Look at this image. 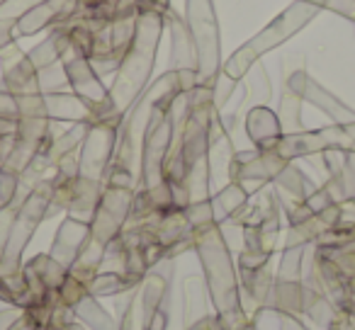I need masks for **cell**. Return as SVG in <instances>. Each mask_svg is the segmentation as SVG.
Listing matches in <instances>:
<instances>
[{"label":"cell","instance_id":"obj_17","mask_svg":"<svg viewBox=\"0 0 355 330\" xmlns=\"http://www.w3.org/2000/svg\"><path fill=\"white\" fill-rule=\"evenodd\" d=\"M69 51H71V32L66 25H59V27H51V35L42 44H37L35 49L27 51V59H30V64L40 73V71L49 68V66L61 64Z\"/></svg>","mask_w":355,"mask_h":330},{"label":"cell","instance_id":"obj_3","mask_svg":"<svg viewBox=\"0 0 355 330\" xmlns=\"http://www.w3.org/2000/svg\"><path fill=\"white\" fill-rule=\"evenodd\" d=\"M122 119H100L88 127L78 153V175L73 185V199L66 217L76 221L90 223L95 217V207L103 194L105 175H107L110 161H112L114 146H117Z\"/></svg>","mask_w":355,"mask_h":330},{"label":"cell","instance_id":"obj_32","mask_svg":"<svg viewBox=\"0 0 355 330\" xmlns=\"http://www.w3.org/2000/svg\"><path fill=\"white\" fill-rule=\"evenodd\" d=\"M17 185H20V175L10 173V170H6V168H0V209L15 199Z\"/></svg>","mask_w":355,"mask_h":330},{"label":"cell","instance_id":"obj_42","mask_svg":"<svg viewBox=\"0 0 355 330\" xmlns=\"http://www.w3.org/2000/svg\"><path fill=\"white\" fill-rule=\"evenodd\" d=\"M37 328H40V325H37V320L32 318L30 313H25V311H22L20 318H17L8 330H37Z\"/></svg>","mask_w":355,"mask_h":330},{"label":"cell","instance_id":"obj_33","mask_svg":"<svg viewBox=\"0 0 355 330\" xmlns=\"http://www.w3.org/2000/svg\"><path fill=\"white\" fill-rule=\"evenodd\" d=\"M40 3H44V0H6V3L0 6V17H12V20H20L27 10L37 8Z\"/></svg>","mask_w":355,"mask_h":330},{"label":"cell","instance_id":"obj_25","mask_svg":"<svg viewBox=\"0 0 355 330\" xmlns=\"http://www.w3.org/2000/svg\"><path fill=\"white\" fill-rule=\"evenodd\" d=\"M302 104H304V100H302L297 93H292L287 85H282L280 102H277V119H280L282 134L304 131V122H302Z\"/></svg>","mask_w":355,"mask_h":330},{"label":"cell","instance_id":"obj_26","mask_svg":"<svg viewBox=\"0 0 355 330\" xmlns=\"http://www.w3.org/2000/svg\"><path fill=\"white\" fill-rule=\"evenodd\" d=\"M27 197H30V194L22 192V190H17L15 199L0 209V253L6 250L8 238H10V231H12V223H15L17 214H20V209H22V204H25Z\"/></svg>","mask_w":355,"mask_h":330},{"label":"cell","instance_id":"obj_47","mask_svg":"<svg viewBox=\"0 0 355 330\" xmlns=\"http://www.w3.org/2000/svg\"><path fill=\"white\" fill-rule=\"evenodd\" d=\"M3 3H6V0H0V6H3Z\"/></svg>","mask_w":355,"mask_h":330},{"label":"cell","instance_id":"obj_1","mask_svg":"<svg viewBox=\"0 0 355 330\" xmlns=\"http://www.w3.org/2000/svg\"><path fill=\"white\" fill-rule=\"evenodd\" d=\"M193 250L198 253L207 284L212 313L219 318L222 330H258L261 318H251L243 309L239 270L232 246L227 243L219 223H209L193 233Z\"/></svg>","mask_w":355,"mask_h":330},{"label":"cell","instance_id":"obj_29","mask_svg":"<svg viewBox=\"0 0 355 330\" xmlns=\"http://www.w3.org/2000/svg\"><path fill=\"white\" fill-rule=\"evenodd\" d=\"M239 83H241V80L229 78L224 71L217 75V83H214V109H217V112H222V109L227 107V102L234 98V93H236Z\"/></svg>","mask_w":355,"mask_h":330},{"label":"cell","instance_id":"obj_16","mask_svg":"<svg viewBox=\"0 0 355 330\" xmlns=\"http://www.w3.org/2000/svg\"><path fill=\"white\" fill-rule=\"evenodd\" d=\"M44 95V93H42ZM44 107L46 117L51 122H69V124H93L95 117L88 107L83 104V100L76 98L71 90L66 93H46L44 95Z\"/></svg>","mask_w":355,"mask_h":330},{"label":"cell","instance_id":"obj_7","mask_svg":"<svg viewBox=\"0 0 355 330\" xmlns=\"http://www.w3.org/2000/svg\"><path fill=\"white\" fill-rule=\"evenodd\" d=\"M326 151H355V124H329L321 129H304L297 134H282L272 153L285 161L314 158Z\"/></svg>","mask_w":355,"mask_h":330},{"label":"cell","instance_id":"obj_5","mask_svg":"<svg viewBox=\"0 0 355 330\" xmlns=\"http://www.w3.org/2000/svg\"><path fill=\"white\" fill-rule=\"evenodd\" d=\"M185 22L198 49V85L214 88L222 73V35L214 0H185Z\"/></svg>","mask_w":355,"mask_h":330},{"label":"cell","instance_id":"obj_24","mask_svg":"<svg viewBox=\"0 0 355 330\" xmlns=\"http://www.w3.org/2000/svg\"><path fill=\"white\" fill-rule=\"evenodd\" d=\"M302 286H304V315L314 325L326 330L331 320L338 315V306L326 294H321V291L311 289V286H306V284H302Z\"/></svg>","mask_w":355,"mask_h":330},{"label":"cell","instance_id":"obj_36","mask_svg":"<svg viewBox=\"0 0 355 330\" xmlns=\"http://www.w3.org/2000/svg\"><path fill=\"white\" fill-rule=\"evenodd\" d=\"M15 27H17V20H12V17H0V51L6 49L8 44H12V42H17Z\"/></svg>","mask_w":355,"mask_h":330},{"label":"cell","instance_id":"obj_22","mask_svg":"<svg viewBox=\"0 0 355 330\" xmlns=\"http://www.w3.org/2000/svg\"><path fill=\"white\" fill-rule=\"evenodd\" d=\"M73 313H76V320L83 323L88 330H117L114 315L100 304V299H95V296H90V294L80 296V301L73 306Z\"/></svg>","mask_w":355,"mask_h":330},{"label":"cell","instance_id":"obj_34","mask_svg":"<svg viewBox=\"0 0 355 330\" xmlns=\"http://www.w3.org/2000/svg\"><path fill=\"white\" fill-rule=\"evenodd\" d=\"M304 204H306V209H309L311 214H319V212L329 209L331 204H336V202H334V197L329 194V190H326L324 185H319V187H316L314 192L304 199Z\"/></svg>","mask_w":355,"mask_h":330},{"label":"cell","instance_id":"obj_30","mask_svg":"<svg viewBox=\"0 0 355 330\" xmlns=\"http://www.w3.org/2000/svg\"><path fill=\"white\" fill-rule=\"evenodd\" d=\"M185 214H188V221L190 226L198 231V228H205L209 223H214V214H212V199L207 202H195L185 207Z\"/></svg>","mask_w":355,"mask_h":330},{"label":"cell","instance_id":"obj_46","mask_svg":"<svg viewBox=\"0 0 355 330\" xmlns=\"http://www.w3.org/2000/svg\"><path fill=\"white\" fill-rule=\"evenodd\" d=\"M49 330H71V325H69V328H49Z\"/></svg>","mask_w":355,"mask_h":330},{"label":"cell","instance_id":"obj_18","mask_svg":"<svg viewBox=\"0 0 355 330\" xmlns=\"http://www.w3.org/2000/svg\"><path fill=\"white\" fill-rule=\"evenodd\" d=\"M243 83H246V93H243L241 104L236 107V114L243 117L248 109L253 107H263L272 100V83L270 75H268V68L263 61H258L246 75H243Z\"/></svg>","mask_w":355,"mask_h":330},{"label":"cell","instance_id":"obj_31","mask_svg":"<svg viewBox=\"0 0 355 330\" xmlns=\"http://www.w3.org/2000/svg\"><path fill=\"white\" fill-rule=\"evenodd\" d=\"M309 6H316L319 10H331L336 15L345 17L355 25V0H304Z\"/></svg>","mask_w":355,"mask_h":330},{"label":"cell","instance_id":"obj_6","mask_svg":"<svg viewBox=\"0 0 355 330\" xmlns=\"http://www.w3.org/2000/svg\"><path fill=\"white\" fill-rule=\"evenodd\" d=\"M49 199H51V175L32 190L30 197L22 204L20 214H17L15 223H12L6 250L0 253V275L3 277H15L22 270V255H25L27 246L35 238L42 221H46Z\"/></svg>","mask_w":355,"mask_h":330},{"label":"cell","instance_id":"obj_12","mask_svg":"<svg viewBox=\"0 0 355 330\" xmlns=\"http://www.w3.org/2000/svg\"><path fill=\"white\" fill-rule=\"evenodd\" d=\"M166 30L171 35V56H168V71H198V49L190 35V27L183 15H178L173 6L163 15Z\"/></svg>","mask_w":355,"mask_h":330},{"label":"cell","instance_id":"obj_28","mask_svg":"<svg viewBox=\"0 0 355 330\" xmlns=\"http://www.w3.org/2000/svg\"><path fill=\"white\" fill-rule=\"evenodd\" d=\"M40 90L42 93H66L69 88V80H66V73H64V66L56 64V66H49V68L40 71Z\"/></svg>","mask_w":355,"mask_h":330},{"label":"cell","instance_id":"obj_8","mask_svg":"<svg viewBox=\"0 0 355 330\" xmlns=\"http://www.w3.org/2000/svg\"><path fill=\"white\" fill-rule=\"evenodd\" d=\"M282 85L300 95L304 102L321 109L331 119V124H355V109L348 107L340 98H336L331 90H326L319 80L311 78L304 71L302 56H287L282 61Z\"/></svg>","mask_w":355,"mask_h":330},{"label":"cell","instance_id":"obj_13","mask_svg":"<svg viewBox=\"0 0 355 330\" xmlns=\"http://www.w3.org/2000/svg\"><path fill=\"white\" fill-rule=\"evenodd\" d=\"M90 241V223L76 221L71 217H64L54 233V241H51L49 255L54 257L59 265L71 267L78 260L80 250L88 246Z\"/></svg>","mask_w":355,"mask_h":330},{"label":"cell","instance_id":"obj_37","mask_svg":"<svg viewBox=\"0 0 355 330\" xmlns=\"http://www.w3.org/2000/svg\"><path fill=\"white\" fill-rule=\"evenodd\" d=\"M277 320V330H311L309 325H304L302 315H290V313H272Z\"/></svg>","mask_w":355,"mask_h":330},{"label":"cell","instance_id":"obj_14","mask_svg":"<svg viewBox=\"0 0 355 330\" xmlns=\"http://www.w3.org/2000/svg\"><path fill=\"white\" fill-rule=\"evenodd\" d=\"M243 129H246L248 141H251L253 148H258V151H272L275 143L280 141V136H282L277 112L268 107V104L248 109V112L243 114Z\"/></svg>","mask_w":355,"mask_h":330},{"label":"cell","instance_id":"obj_19","mask_svg":"<svg viewBox=\"0 0 355 330\" xmlns=\"http://www.w3.org/2000/svg\"><path fill=\"white\" fill-rule=\"evenodd\" d=\"M251 194L243 185L239 183H227L222 190H217V194H212V214L214 223L224 226V223L234 221L239 214L243 212V207L248 204Z\"/></svg>","mask_w":355,"mask_h":330},{"label":"cell","instance_id":"obj_44","mask_svg":"<svg viewBox=\"0 0 355 330\" xmlns=\"http://www.w3.org/2000/svg\"><path fill=\"white\" fill-rule=\"evenodd\" d=\"M71 330H88V328H85V325H83V323H78V320H76V323H73V325H71Z\"/></svg>","mask_w":355,"mask_h":330},{"label":"cell","instance_id":"obj_23","mask_svg":"<svg viewBox=\"0 0 355 330\" xmlns=\"http://www.w3.org/2000/svg\"><path fill=\"white\" fill-rule=\"evenodd\" d=\"M324 187L329 190L336 204H343L355 197V151L343 153V168L334 178H326Z\"/></svg>","mask_w":355,"mask_h":330},{"label":"cell","instance_id":"obj_48","mask_svg":"<svg viewBox=\"0 0 355 330\" xmlns=\"http://www.w3.org/2000/svg\"><path fill=\"white\" fill-rule=\"evenodd\" d=\"M353 202H355V197H353Z\"/></svg>","mask_w":355,"mask_h":330},{"label":"cell","instance_id":"obj_11","mask_svg":"<svg viewBox=\"0 0 355 330\" xmlns=\"http://www.w3.org/2000/svg\"><path fill=\"white\" fill-rule=\"evenodd\" d=\"M78 10V0H44L37 8L27 10L25 15L17 20L15 37H32L42 30L49 27H59L64 22H69L73 17V12Z\"/></svg>","mask_w":355,"mask_h":330},{"label":"cell","instance_id":"obj_10","mask_svg":"<svg viewBox=\"0 0 355 330\" xmlns=\"http://www.w3.org/2000/svg\"><path fill=\"white\" fill-rule=\"evenodd\" d=\"M0 73H3L0 75V88H6L15 98L42 93L40 75H37L35 66L30 64V59L17 42H12L0 51Z\"/></svg>","mask_w":355,"mask_h":330},{"label":"cell","instance_id":"obj_35","mask_svg":"<svg viewBox=\"0 0 355 330\" xmlns=\"http://www.w3.org/2000/svg\"><path fill=\"white\" fill-rule=\"evenodd\" d=\"M0 119H10V122L20 119V107H17L15 95H10L6 88H0Z\"/></svg>","mask_w":355,"mask_h":330},{"label":"cell","instance_id":"obj_2","mask_svg":"<svg viewBox=\"0 0 355 330\" xmlns=\"http://www.w3.org/2000/svg\"><path fill=\"white\" fill-rule=\"evenodd\" d=\"M166 22L163 15L156 12H141L137 17V32L119 64L114 80L110 85V104L112 114L117 119H124V114L132 109V104L139 100V95L151 83L153 66H156L158 44H161Z\"/></svg>","mask_w":355,"mask_h":330},{"label":"cell","instance_id":"obj_41","mask_svg":"<svg viewBox=\"0 0 355 330\" xmlns=\"http://www.w3.org/2000/svg\"><path fill=\"white\" fill-rule=\"evenodd\" d=\"M183 330H222V325H219V318L214 313L205 315L202 320H198V323H193L190 328H183Z\"/></svg>","mask_w":355,"mask_h":330},{"label":"cell","instance_id":"obj_4","mask_svg":"<svg viewBox=\"0 0 355 330\" xmlns=\"http://www.w3.org/2000/svg\"><path fill=\"white\" fill-rule=\"evenodd\" d=\"M319 12H321L319 8L309 6L304 0L290 3L280 15L268 22V27H263L256 37H251L246 44L239 46V49L224 61L222 71L229 78L243 80V75H246L268 51L277 49V46H282L285 42H290L297 32H302L309 22H314V17L319 15Z\"/></svg>","mask_w":355,"mask_h":330},{"label":"cell","instance_id":"obj_45","mask_svg":"<svg viewBox=\"0 0 355 330\" xmlns=\"http://www.w3.org/2000/svg\"><path fill=\"white\" fill-rule=\"evenodd\" d=\"M90 3H100V0H78V8H83V6H90Z\"/></svg>","mask_w":355,"mask_h":330},{"label":"cell","instance_id":"obj_38","mask_svg":"<svg viewBox=\"0 0 355 330\" xmlns=\"http://www.w3.org/2000/svg\"><path fill=\"white\" fill-rule=\"evenodd\" d=\"M168 8H171V0H139V15H141V12L166 15Z\"/></svg>","mask_w":355,"mask_h":330},{"label":"cell","instance_id":"obj_15","mask_svg":"<svg viewBox=\"0 0 355 330\" xmlns=\"http://www.w3.org/2000/svg\"><path fill=\"white\" fill-rule=\"evenodd\" d=\"M180 301H183V328H190L193 323L212 313V304H209L207 284H205L202 275H188L180 282Z\"/></svg>","mask_w":355,"mask_h":330},{"label":"cell","instance_id":"obj_9","mask_svg":"<svg viewBox=\"0 0 355 330\" xmlns=\"http://www.w3.org/2000/svg\"><path fill=\"white\" fill-rule=\"evenodd\" d=\"M61 66H64L71 93L83 100L85 107L93 112L95 122H100V119H117L112 114V104H110V88H105L103 78L95 73L85 56L69 51L64 56V61H61Z\"/></svg>","mask_w":355,"mask_h":330},{"label":"cell","instance_id":"obj_40","mask_svg":"<svg viewBox=\"0 0 355 330\" xmlns=\"http://www.w3.org/2000/svg\"><path fill=\"white\" fill-rule=\"evenodd\" d=\"M22 309L17 306H6V309H0V330H8L17 318H20Z\"/></svg>","mask_w":355,"mask_h":330},{"label":"cell","instance_id":"obj_39","mask_svg":"<svg viewBox=\"0 0 355 330\" xmlns=\"http://www.w3.org/2000/svg\"><path fill=\"white\" fill-rule=\"evenodd\" d=\"M168 323H171V306H163V309L156 311L151 323H148L144 330H168Z\"/></svg>","mask_w":355,"mask_h":330},{"label":"cell","instance_id":"obj_20","mask_svg":"<svg viewBox=\"0 0 355 330\" xmlns=\"http://www.w3.org/2000/svg\"><path fill=\"white\" fill-rule=\"evenodd\" d=\"M144 277L129 275V272H117V270H100L93 275V279L88 282V294L95 299H105V296H119L129 294L141 284Z\"/></svg>","mask_w":355,"mask_h":330},{"label":"cell","instance_id":"obj_27","mask_svg":"<svg viewBox=\"0 0 355 330\" xmlns=\"http://www.w3.org/2000/svg\"><path fill=\"white\" fill-rule=\"evenodd\" d=\"M117 330H144V315H141V296H139V286L129 291V299L119 315Z\"/></svg>","mask_w":355,"mask_h":330},{"label":"cell","instance_id":"obj_21","mask_svg":"<svg viewBox=\"0 0 355 330\" xmlns=\"http://www.w3.org/2000/svg\"><path fill=\"white\" fill-rule=\"evenodd\" d=\"M272 187L277 190V194H280V197L295 199V202H304V199L316 190V185L306 178L304 170L297 168L295 161H290L285 168L280 170V175L272 180Z\"/></svg>","mask_w":355,"mask_h":330},{"label":"cell","instance_id":"obj_43","mask_svg":"<svg viewBox=\"0 0 355 330\" xmlns=\"http://www.w3.org/2000/svg\"><path fill=\"white\" fill-rule=\"evenodd\" d=\"M12 141H15V136H0V165H3V161H6L8 153H10Z\"/></svg>","mask_w":355,"mask_h":330}]
</instances>
